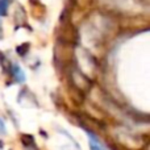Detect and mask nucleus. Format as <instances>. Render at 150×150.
<instances>
[{"instance_id":"nucleus-3","label":"nucleus","mask_w":150,"mask_h":150,"mask_svg":"<svg viewBox=\"0 0 150 150\" xmlns=\"http://www.w3.org/2000/svg\"><path fill=\"white\" fill-rule=\"evenodd\" d=\"M9 5V0H0V16L5 15Z\"/></svg>"},{"instance_id":"nucleus-5","label":"nucleus","mask_w":150,"mask_h":150,"mask_svg":"<svg viewBox=\"0 0 150 150\" xmlns=\"http://www.w3.org/2000/svg\"><path fill=\"white\" fill-rule=\"evenodd\" d=\"M3 38V30H1V21H0V40Z\"/></svg>"},{"instance_id":"nucleus-2","label":"nucleus","mask_w":150,"mask_h":150,"mask_svg":"<svg viewBox=\"0 0 150 150\" xmlns=\"http://www.w3.org/2000/svg\"><path fill=\"white\" fill-rule=\"evenodd\" d=\"M12 71H13V78H15L17 82H24L25 80V74H24V71L20 69V66H17V65H13V69H12Z\"/></svg>"},{"instance_id":"nucleus-4","label":"nucleus","mask_w":150,"mask_h":150,"mask_svg":"<svg viewBox=\"0 0 150 150\" xmlns=\"http://www.w3.org/2000/svg\"><path fill=\"white\" fill-rule=\"evenodd\" d=\"M5 125H4V121L0 119V134H5Z\"/></svg>"},{"instance_id":"nucleus-1","label":"nucleus","mask_w":150,"mask_h":150,"mask_svg":"<svg viewBox=\"0 0 150 150\" xmlns=\"http://www.w3.org/2000/svg\"><path fill=\"white\" fill-rule=\"evenodd\" d=\"M86 134L88 137V144H90V149L91 150H107L103 146V144L99 141V138L96 136H93L91 132H87L86 130Z\"/></svg>"}]
</instances>
